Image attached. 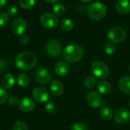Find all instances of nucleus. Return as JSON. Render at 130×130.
<instances>
[{"label":"nucleus","instance_id":"1","mask_svg":"<svg viewBox=\"0 0 130 130\" xmlns=\"http://www.w3.org/2000/svg\"><path fill=\"white\" fill-rule=\"evenodd\" d=\"M37 62V56L31 52H21L15 58V65L21 71H27L34 68Z\"/></svg>","mask_w":130,"mask_h":130},{"label":"nucleus","instance_id":"2","mask_svg":"<svg viewBox=\"0 0 130 130\" xmlns=\"http://www.w3.org/2000/svg\"><path fill=\"white\" fill-rule=\"evenodd\" d=\"M84 49L78 44H70L63 50V57L67 62L75 63L78 62L83 57Z\"/></svg>","mask_w":130,"mask_h":130},{"label":"nucleus","instance_id":"3","mask_svg":"<svg viewBox=\"0 0 130 130\" xmlns=\"http://www.w3.org/2000/svg\"><path fill=\"white\" fill-rule=\"evenodd\" d=\"M107 8L106 5L100 2L91 3L88 8V15L94 21H99L104 18L107 14Z\"/></svg>","mask_w":130,"mask_h":130},{"label":"nucleus","instance_id":"4","mask_svg":"<svg viewBox=\"0 0 130 130\" xmlns=\"http://www.w3.org/2000/svg\"><path fill=\"white\" fill-rule=\"evenodd\" d=\"M91 70L93 75H94V77L100 79L106 78L110 73L108 66L104 62L98 60L92 62L91 66Z\"/></svg>","mask_w":130,"mask_h":130},{"label":"nucleus","instance_id":"5","mask_svg":"<svg viewBox=\"0 0 130 130\" xmlns=\"http://www.w3.org/2000/svg\"><path fill=\"white\" fill-rule=\"evenodd\" d=\"M126 37V30L120 27H114L111 28L108 34L107 38L113 43H122Z\"/></svg>","mask_w":130,"mask_h":130},{"label":"nucleus","instance_id":"6","mask_svg":"<svg viewBox=\"0 0 130 130\" xmlns=\"http://www.w3.org/2000/svg\"><path fill=\"white\" fill-rule=\"evenodd\" d=\"M40 21L41 25L47 30L55 29L59 24V20L57 17L50 12H46L43 14L40 17Z\"/></svg>","mask_w":130,"mask_h":130},{"label":"nucleus","instance_id":"7","mask_svg":"<svg viewBox=\"0 0 130 130\" xmlns=\"http://www.w3.org/2000/svg\"><path fill=\"white\" fill-rule=\"evenodd\" d=\"M47 53L53 57H58L62 52L61 42L57 39H50L47 41L46 46Z\"/></svg>","mask_w":130,"mask_h":130},{"label":"nucleus","instance_id":"8","mask_svg":"<svg viewBox=\"0 0 130 130\" xmlns=\"http://www.w3.org/2000/svg\"><path fill=\"white\" fill-rule=\"evenodd\" d=\"M35 81L40 85H47L51 82L52 75L46 68H40L35 72Z\"/></svg>","mask_w":130,"mask_h":130},{"label":"nucleus","instance_id":"9","mask_svg":"<svg viewBox=\"0 0 130 130\" xmlns=\"http://www.w3.org/2000/svg\"><path fill=\"white\" fill-rule=\"evenodd\" d=\"M87 102L92 108H98L104 104V100L99 92L91 91L87 95Z\"/></svg>","mask_w":130,"mask_h":130},{"label":"nucleus","instance_id":"10","mask_svg":"<svg viewBox=\"0 0 130 130\" xmlns=\"http://www.w3.org/2000/svg\"><path fill=\"white\" fill-rule=\"evenodd\" d=\"M27 27V23L22 18L15 19L14 21H13L11 25V30L12 33L18 36H21L22 34H24Z\"/></svg>","mask_w":130,"mask_h":130},{"label":"nucleus","instance_id":"11","mask_svg":"<svg viewBox=\"0 0 130 130\" xmlns=\"http://www.w3.org/2000/svg\"><path fill=\"white\" fill-rule=\"evenodd\" d=\"M113 118L117 123L124 125L130 120V111L126 108H120L115 112Z\"/></svg>","mask_w":130,"mask_h":130},{"label":"nucleus","instance_id":"12","mask_svg":"<svg viewBox=\"0 0 130 130\" xmlns=\"http://www.w3.org/2000/svg\"><path fill=\"white\" fill-rule=\"evenodd\" d=\"M33 98L38 103H45L50 98V94L48 91L42 87H38L34 89L33 93Z\"/></svg>","mask_w":130,"mask_h":130},{"label":"nucleus","instance_id":"13","mask_svg":"<svg viewBox=\"0 0 130 130\" xmlns=\"http://www.w3.org/2000/svg\"><path fill=\"white\" fill-rule=\"evenodd\" d=\"M18 107L24 113H30L35 108V102L30 98H23L19 101Z\"/></svg>","mask_w":130,"mask_h":130},{"label":"nucleus","instance_id":"14","mask_svg":"<svg viewBox=\"0 0 130 130\" xmlns=\"http://www.w3.org/2000/svg\"><path fill=\"white\" fill-rule=\"evenodd\" d=\"M55 72L60 77L66 76L69 72V66L64 61H58L55 65Z\"/></svg>","mask_w":130,"mask_h":130},{"label":"nucleus","instance_id":"15","mask_svg":"<svg viewBox=\"0 0 130 130\" xmlns=\"http://www.w3.org/2000/svg\"><path fill=\"white\" fill-rule=\"evenodd\" d=\"M117 11L122 14H127L130 12L129 0H119L116 4Z\"/></svg>","mask_w":130,"mask_h":130},{"label":"nucleus","instance_id":"16","mask_svg":"<svg viewBox=\"0 0 130 130\" xmlns=\"http://www.w3.org/2000/svg\"><path fill=\"white\" fill-rule=\"evenodd\" d=\"M50 90L51 92L56 96H60L64 92V85L62 82L58 80H54L51 82L50 85Z\"/></svg>","mask_w":130,"mask_h":130},{"label":"nucleus","instance_id":"17","mask_svg":"<svg viewBox=\"0 0 130 130\" xmlns=\"http://www.w3.org/2000/svg\"><path fill=\"white\" fill-rule=\"evenodd\" d=\"M97 88L98 92L101 94H104V95H107L109 94L111 91H112V87L110 85V84L107 82V81H101L97 84Z\"/></svg>","mask_w":130,"mask_h":130},{"label":"nucleus","instance_id":"18","mask_svg":"<svg viewBox=\"0 0 130 130\" xmlns=\"http://www.w3.org/2000/svg\"><path fill=\"white\" fill-rule=\"evenodd\" d=\"M118 87L122 92L130 94V76H126L120 78L118 82Z\"/></svg>","mask_w":130,"mask_h":130},{"label":"nucleus","instance_id":"19","mask_svg":"<svg viewBox=\"0 0 130 130\" xmlns=\"http://www.w3.org/2000/svg\"><path fill=\"white\" fill-rule=\"evenodd\" d=\"M15 83V78L12 74H6L2 79V85L5 89H11Z\"/></svg>","mask_w":130,"mask_h":130},{"label":"nucleus","instance_id":"20","mask_svg":"<svg viewBox=\"0 0 130 130\" xmlns=\"http://www.w3.org/2000/svg\"><path fill=\"white\" fill-rule=\"evenodd\" d=\"M100 116L104 120H110L113 118V113L112 109H110V107H108L107 106H104L101 108Z\"/></svg>","mask_w":130,"mask_h":130},{"label":"nucleus","instance_id":"21","mask_svg":"<svg viewBox=\"0 0 130 130\" xmlns=\"http://www.w3.org/2000/svg\"><path fill=\"white\" fill-rule=\"evenodd\" d=\"M60 27L64 31H70L74 27V22L69 18H64L60 21Z\"/></svg>","mask_w":130,"mask_h":130},{"label":"nucleus","instance_id":"22","mask_svg":"<svg viewBox=\"0 0 130 130\" xmlns=\"http://www.w3.org/2000/svg\"><path fill=\"white\" fill-rule=\"evenodd\" d=\"M18 84L21 88H27L30 84V78L27 75L21 73L18 77Z\"/></svg>","mask_w":130,"mask_h":130},{"label":"nucleus","instance_id":"23","mask_svg":"<svg viewBox=\"0 0 130 130\" xmlns=\"http://www.w3.org/2000/svg\"><path fill=\"white\" fill-rule=\"evenodd\" d=\"M84 85H85V87L87 89L94 88L97 85L96 77H94L93 75H89V76L86 77L85 79V82H84Z\"/></svg>","mask_w":130,"mask_h":130},{"label":"nucleus","instance_id":"24","mask_svg":"<svg viewBox=\"0 0 130 130\" xmlns=\"http://www.w3.org/2000/svg\"><path fill=\"white\" fill-rule=\"evenodd\" d=\"M53 11L55 14H56L58 16H62L65 14L66 8L62 4L57 3V4L54 5V6L53 7Z\"/></svg>","mask_w":130,"mask_h":130},{"label":"nucleus","instance_id":"25","mask_svg":"<svg viewBox=\"0 0 130 130\" xmlns=\"http://www.w3.org/2000/svg\"><path fill=\"white\" fill-rule=\"evenodd\" d=\"M19 5L24 9H30L31 8L34 4L35 0H19Z\"/></svg>","mask_w":130,"mask_h":130},{"label":"nucleus","instance_id":"26","mask_svg":"<svg viewBox=\"0 0 130 130\" xmlns=\"http://www.w3.org/2000/svg\"><path fill=\"white\" fill-rule=\"evenodd\" d=\"M104 51L107 55H113L116 52V46L112 42H108L104 45Z\"/></svg>","mask_w":130,"mask_h":130},{"label":"nucleus","instance_id":"27","mask_svg":"<svg viewBox=\"0 0 130 130\" xmlns=\"http://www.w3.org/2000/svg\"><path fill=\"white\" fill-rule=\"evenodd\" d=\"M9 22V18L8 15L6 14V12L0 11V27H4L7 25Z\"/></svg>","mask_w":130,"mask_h":130},{"label":"nucleus","instance_id":"28","mask_svg":"<svg viewBox=\"0 0 130 130\" xmlns=\"http://www.w3.org/2000/svg\"><path fill=\"white\" fill-rule=\"evenodd\" d=\"M12 130H28L26 123L21 121H18L12 126Z\"/></svg>","mask_w":130,"mask_h":130},{"label":"nucleus","instance_id":"29","mask_svg":"<svg viewBox=\"0 0 130 130\" xmlns=\"http://www.w3.org/2000/svg\"><path fill=\"white\" fill-rule=\"evenodd\" d=\"M45 109L48 114H53L56 111V106L53 102H50L46 105Z\"/></svg>","mask_w":130,"mask_h":130},{"label":"nucleus","instance_id":"30","mask_svg":"<svg viewBox=\"0 0 130 130\" xmlns=\"http://www.w3.org/2000/svg\"><path fill=\"white\" fill-rule=\"evenodd\" d=\"M18 13V8L15 5H9L6 9V14L8 17H13Z\"/></svg>","mask_w":130,"mask_h":130},{"label":"nucleus","instance_id":"31","mask_svg":"<svg viewBox=\"0 0 130 130\" xmlns=\"http://www.w3.org/2000/svg\"><path fill=\"white\" fill-rule=\"evenodd\" d=\"M71 130H89V129L88 126L83 123H76L72 126Z\"/></svg>","mask_w":130,"mask_h":130},{"label":"nucleus","instance_id":"32","mask_svg":"<svg viewBox=\"0 0 130 130\" xmlns=\"http://www.w3.org/2000/svg\"><path fill=\"white\" fill-rule=\"evenodd\" d=\"M8 62L6 60L0 59V73H5L8 70Z\"/></svg>","mask_w":130,"mask_h":130},{"label":"nucleus","instance_id":"33","mask_svg":"<svg viewBox=\"0 0 130 130\" xmlns=\"http://www.w3.org/2000/svg\"><path fill=\"white\" fill-rule=\"evenodd\" d=\"M8 100V93L5 90L0 88V105L5 103Z\"/></svg>","mask_w":130,"mask_h":130},{"label":"nucleus","instance_id":"34","mask_svg":"<svg viewBox=\"0 0 130 130\" xmlns=\"http://www.w3.org/2000/svg\"><path fill=\"white\" fill-rule=\"evenodd\" d=\"M19 103V101L18 99L16 98V97H11L8 98V104L11 105V106H17Z\"/></svg>","mask_w":130,"mask_h":130},{"label":"nucleus","instance_id":"35","mask_svg":"<svg viewBox=\"0 0 130 130\" xmlns=\"http://www.w3.org/2000/svg\"><path fill=\"white\" fill-rule=\"evenodd\" d=\"M20 41H21V43L22 44L26 45V44H27V43H29L30 38H29V37H28L27 35H26V34H22V35L20 37Z\"/></svg>","mask_w":130,"mask_h":130},{"label":"nucleus","instance_id":"36","mask_svg":"<svg viewBox=\"0 0 130 130\" xmlns=\"http://www.w3.org/2000/svg\"><path fill=\"white\" fill-rule=\"evenodd\" d=\"M7 2V0H0V8H3Z\"/></svg>","mask_w":130,"mask_h":130},{"label":"nucleus","instance_id":"37","mask_svg":"<svg viewBox=\"0 0 130 130\" xmlns=\"http://www.w3.org/2000/svg\"><path fill=\"white\" fill-rule=\"evenodd\" d=\"M44 1L47 3H54V2H56L58 0H44Z\"/></svg>","mask_w":130,"mask_h":130},{"label":"nucleus","instance_id":"38","mask_svg":"<svg viewBox=\"0 0 130 130\" xmlns=\"http://www.w3.org/2000/svg\"><path fill=\"white\" fill-rule=\"evenodd\" d=\"M82 2H84V3H89V2H91V0H81Z\"/></svg>","mask_w":130,"mask_h":130},{"label":"nucleus","instance_id":"39","mask_svg":"<svg viewBox=\"0 0 130 130\" xmlns=\"http://www.w3.org/2000/svg\"><path fill=\"white\" fill-rule=\"evenodd\" d=\"M129 107H130V100H129Z\"/></svg>","mask_w":130,"mask_h":130},{"label":"nucleus","instance_id":"40","mask_svg":"<svg viewBox=\"0 0 130 130\" xmlns=\"http://www.w3.org/2000/svg\"><path fill=\"white\" fill-rule=\"evenodd\" d=\"M129 72H130V65H129Z\"/></svg>","mask_w":130,"mask_h":130}]
</instances>
